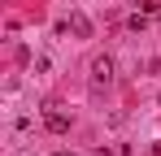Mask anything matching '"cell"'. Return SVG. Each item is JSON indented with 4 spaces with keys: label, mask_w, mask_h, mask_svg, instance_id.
Returning <instances> with one entry per match:
<instances>
[{
    "label": "cell",
    "mask_w": 161,
    "mask_h": 156,
    "mask_svg": "<svg viewBox=\"0 0 161 156\" xmlns=\"http://www.w3.org/2000/svg\"><path fill=\"white\" fill-rule=\"evenodd\" d=\"M92 82H96V87H109V82H113V61H109V56H96V61H92Z\"/></svg>",
    "instance_id": "cell-1"
},
{
    "label": "cell",
    "mask_w": 161,
    "mask_h": 156,
    "mask_svg": "<svg viewBox=\"0 0 161 156\" xmlns=\"http://www.w3.org/2000/svg\"><path fill=\"white\" fill-rule=\"evenodd\" d=\"M70 30H74L79 39H92V18H87V13H70Z\"/></svg>",
    "instance_id": "cell-2"
},
{
    "label": "cell",
    "mask_w": 161,
    "mask_h": 156,
    "mask_svg": "<svg viewBox=\"0 0 161 156\" xmlns=\"http://www.w3.org/2000/svg\"><path fill=\"white\" fill-rule=\"evenodd\" d=\"M44 126L53 130V134H65V130H70V117H65V113H57V108H53V113H44Z\"/></svg>",
    "instance_id": "cell-3"
},
{
    "label": "cell",
    "mask_w": 161,
    "mask_h": 156,
    "mask_svg": "<svg viewBox=\"0 0 161 156\" xmlns=\"http://www.w3.org/2000/svg\"><path fill=\"white\" fill-rule=\"evenodd\" d=\"M96 156H113V152H109V148H100V152H96Z\"/></svg>",
    "instance_id": "cell-4"
},
{
    "label": "cell",
    "mask_w": 161,
    "mask_h": 156,
    "mask_svg": "<svg viewBox=\"0 0 161 156\" xmlns=\"http://www.w3.org/2000/svg\"><path fill=\"white\" fill-rule=\"evenodd\" d=\"M153 13H157V18H161V4H153Z\"/></svg>",
    "instance_id": "cell-5"
},
{
    "label": "cell",
    "mask_w": 161,
    "mask_h": 156,
    "mask_svg": "<svg viewBox=\"0 0 161 156\" xmlns=\"http://www.w3.org/2000/svg\"><path fill=\"white\" fill-rule=\"evenodd\" d=\"M57 156H70V152H57Z\"/></svg>",
    "instance_id": "cell-6"
}]
</instances>
